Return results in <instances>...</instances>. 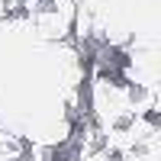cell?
<instances>
[{
  "label": "cell",
  "instance_id": "6da1fadb",
  "mask_svg": "<svg viewBox=\"0 0 161 161\" xmlns=\"http://www.w3.org/2000/svg\"><path fill=\"white\" fill-rule=\"evenodd\" d=\"M13 3H23V7H32L36 0H13Z\"/></svg>",
  "mask_w": 161,
  "mask_h": 161
}]
</instances>
